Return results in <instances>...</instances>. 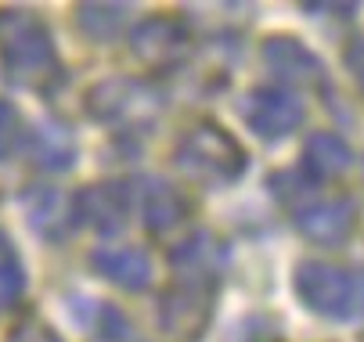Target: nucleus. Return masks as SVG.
Returning <instances> with one entry per match:
<instances>
[{"instance_id": "nucleus-1", "label": "nucleus", "mask_w": 364, "mask_h": 342, "mask_svg": "<svg viewBox=\"0 0 364 342\" xmlns=\"http://www.w3.org/2000/svg\"><path fill=\"white\" fill-rule=\"evenodd\" d=\"M0 65L15 87L33 94H50L65 79L47 22L26 8H0Z\"/></svg>"}, {"instance_id": "nucleus-2", "label": "nucleus", "mask_w": 364, "mask_h": 342, "mask_svg": "<svg viewBox=\"0 0 364 342\" xmlns=\"http://www.w3.org/2000/svg\"><path fill=\"white\" fill-rule=\"evenodd\" d=\"M83 105L94 123L109 126V130H123V133H137V130H151V123L163 116L166 97L148 79L112 76V79H101L97 87H90Z\"/></svg>"}, {"instance_id": "nucleus-3", "label": "nucleus", "mask_w": 364, "mask_h": 342, "mask_svg": "<svg viewBox=\"0 0 364 342\" xmlns=\"http://www.w3.org/2000/svg\"><path fill=\"white\" fill-rule=\"evenodd\" d=\"M173 162L181 173H188L202 187H228V184L242 180L249 159H245V148L224 126L198 123L181 137Z\"/></svg>"}, {"instance_id": "nucleus-4", "label": "nucleus", "mask_w": 364, "mask_h": 342, "mask_svg": "<svg viewBox=\"0 0 364 342\" xmlns=\"http://www.w3.org/2000/svg\"><path fill=\"white\" fill-rule=\"evenodd\" d=\"M217 277H184L177 274L159 299V328L177 342H198L213 321Z\"/></svg>"}, {"instance_id": "nucleus-5", "label": "nucleus", "mask_w": 364, "mask_h": 342, "mask_svg": "<svg viewBox=\"0 0 364 342\" xmlns=\"http://www.w3.org/2000/svg\"><path fill=\"white\" fill-rule=\"evenodd\" d=\"M292 285H296V296L303 299V307L314 310L318 317H328V321L353 317V307H357L353 277L343 267L325 263V260H303L296 263Z\"/></svg>"}, {"instance_id": "nucleus-6", "label": "nucleus", "mask_w": 364, "mask_h": 342, "mask_svg": "<svg viewBox=\"0 0 364 342\" xmlns=\"http://www.w3.org/2000/svg\"><path fill=\"white\" fill-rule=\"evenodd\" d=\"M130 51L151 72L177 69L191 55V29L181 18H173V15H151L141 26H134Z\"/></svg>"}, {"instance_id": "nucleus-7", "label": "nucleus", "mask_w": 364, "mask_h": 342, "mask_svg": "<svg viewBox=\"0 0 364 342\" xmlns=\"http://www.w3.org/2000/svg\"><path fill=\"white\" fill-rule=\"evenodd\" d=\"M242 116L249 123V130L264 140H282L289 133H296L306 119V109L303 101L285 90V87H256L249 90L245 105H242Z\"/></svg>"}, {"instance_id": "nucleus-8", "label": "nucleus", "mask_w": 364, "mask_h": 342, "mask_svg": "<svg viewBox=\"0 0 364 342\" xmlns=\"http://www.w3.org/2000/svg\"><path fill=\"white\" fill-rule=\"evenodd\" d=\"M76 220L94 227L97 234H119L130 220V187L116 180H97L73 194Z\"/></svg>"}, {"instance_id": "nucleus-9", "label": "nucleus", "mask_w": 364, "mask_h": 342, "mask_svg": "<svg viewBox=\"0 0 364 342\" xmlns=\"http://www.w3.org/2000/svg\"><path fill=\"white\" fill-rule=\"evenodd\" d=\"M292 216H296V227L306 241H314V246H343L357 227V202L346 199V194L314 199L306 209H299Z\"/></svg>"}, {"instance_id": "nucleus-10", "label": "nucleus", "mask_w": 364, "mask_h": 342, "mask_svg": "<svg viewBox=\"0 0 364 342\" xmlns=\"http://www.w3.org/2000/svg\"><path fill=\"white\" fill-rule=\"evenodd\" d=\"M264 62L289 87H314V90L325 87V62L296 36H285V33L267 36L264 40Z\"/></svg>"}, {"instance_id": "nucleus-11", "label": "nucleus", "mask_w": 364, "mask_h": 342, "mask_svg": "<svg viewBox=\"0 0 364 342\" xmlns=\"http://www.w3.org/2000/svg\"><path fill=\"white\" fill-rule=\"evenodd\" d=\"M188 216H191V202L181 187H173L163 177L141 180V224L148 234H166L181 227Z\"/></svg>"}, {"instance_id": "nucleus-12", "label": "nucleus", "mask_w": 364, "mask_h": 342, "mask_svg": "<svg viewBox=\"0 0 364 342\" xmlns=\"http://www.w3.org/2000/svg\"><path fill=\"white\" fill-rule=\"evenodd\" d=\"M22 206H26V216L33 224V231L47 241H62L69 238V231L76 227V209H73V199L58 187H47V184H36V187H26L22 194Z\"/></svg>"}, {"instance_id": "nucleus-13", "label": "nucleus", "mask_w": 364, "mask_h": 342, "mask_svg": "<svg viewBox=\"0 0 364 342\" xmlns=\"http://www.w3.org/2000/svg\"><path fill=\"white\" fill-rule=\"evenodd\" d=\"M90 267L97 277L112 281L123 292H144L151 285V260L144 249L137 246H109V249H94L90 253Z\"/></svg>"}, {"instance_id": "nucleus-14", "label": "nucleus", "mask_w": 364, "mask_h": 342, "mask_svg": "<svg viewBox=\"0 0 364 342\" xmlns=\"http://www.w3.org/2000/svg\"><path fill=\"white\" fill-rule=\"evenodd\" d=\"M350 162H353L350 144L339 133H332V130H318V133H310L306 144H303V166L299 170L318 184V180L343 177L350 170Z\"/></svg>"}, {"instance_id": "nucleus-15", "label": "nucleus", "mask_w": 364, "mask_h": 342, "mask_svg": "<svg viewBox=\"0 0 364 342\" xmlns=\"http://www.w3.org/2000/svg\"><path fill=\"white\" fill-rule=\"evenodd\" d=\"M170 263L184 277H217L220 267L228 263V249L210 231H198L188 241H181L177 249H170Z\"/></svg>"}, {"instance_id": "nucleus-16", "label": "nucleus", "mask_w": 364, "mask_h": 342, "mask_svg": "<svg viewBox=\"0 0 364 342\" xmlns=\"http://www.w3.org/2000/svg\"><path fill=\"white\" fill-rule=\"evenodd\" d=\"M26 148L40 170H69L76 162V140L62 123H36L26 130Z\"/></svg>"}, {"instance_id": "nucleus-17", "label": "nucleus", "mask_w": 364, "mask_h": 342, "mask_svg": "<svg viewBox=\"0 0 364 342\" xmlns=\"http://www.w3.org/2000/svg\"><path fill=\"white\" fill-rule=\"evenodd\" d=\"M80 29L94 40H116L127 18V4H80L76 8Z\"/></svg>"}, {"instance_id": "nucleus-18", "label": "nucleus", "mask_w": 364, "mask_h": 342, "mask_svg": "<svg viewBox=\"0 0 364 342\" xmlns=\"http://www.w3.org/2000/svg\"><path fill=\"white\" fill-rule=\"evenodd\" d=\"M314 187H318V184L310 180L303 170H282V173H274V177H271V191H274V199H278L282 206H289L292 213L306 209L310 202L318 199Z\"/></svg>"}, {"instance_id": "nucleus-19", "label": "nucleus", "mask_w": 364, "mask_h": 342, "mask_svg": "<svg viewBox=\"0 0 364 342\" xmlns=\"http://www.w3.org/2000/svg\"><path fill=\"white\" fill-rule=\"evenodd\" d=\"M26 292V270L11 249V241L0 234V310L4 307H15Z\"/></svg>"}, {"instance_id": "nucleus-20", "label": "nucleus", "mask_w": 364, "mask_h": 342, "mask_svg": "<svg viewBox=\"0 0 364 342\" xmlns=\"http://www.w3.org/2000/svg\"><path fill=\"white\" fill-rule=\"evenodd\" d=\"M18 144H26V123L15 112V105L0 101V162L11 159L18 152Z\"/></svg>"}, {"instance_id": "nucleus-21", "label": "nucleus", "mask_w": 364, "mask_h": 342, "mask_svg": "<svg viewBox=\"0 0 364 342\" xmlns=\"http://www.w3.org/2000/svg\"><path fill=\"white\" fill-rule=\"evenodd\" d=\"M97 331L105 342H130V335H134L130 321L109 303H97Z\"/></svg>"}, {"instance_id": "nucleus-22", "label": "nucleus", "mask_w": 364, "mask_h": 342, "mask_svg": "<svg viewBox=\"0 0 364 342\" xmlns=\"http://www.w3.org/2000/svg\"><path fill=\"white\" fill-rule=\"evenodd\" d=\"M11 342H62V338H58V331L50 328L47 321L29 317V321H22V324L11 331Z\"/></svg>"}, {"instance_id": "nucleus-23", "label": "nucleus", "mask_w": 364, "mask_h": 342, "mask_svg": "<svg viewBox=\"0 0 364 342\" xmlns=\"http://www.w3.org/2000/svg\"><path fill=\"white\" fill-rule=\"evenodd\" d=\"M346 65H350V72L364 83V40H353V47L346 51Z\"/></svg>"}]
</instances>
